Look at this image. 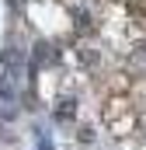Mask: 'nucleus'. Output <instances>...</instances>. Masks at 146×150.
Masks as SVG:
<instances>
[{"label": "nucleus", "instance_id": "1", "mask_svg": "<svg viewBox=\"0 0 146 150\" xmlns=\"http://www.w3.org/2000/svg\"><path fill=\"white\" fill-rule=\"evenodd\" d=\"M25 87V49L7 45L0 52V98H18Z\"/></svg>", "mask_w": 146, "mask_h": 150}, {"label": "nucleus", "instance_id": "2", "mask_svg": "<svg viewBox=\"0 0 146 150\" xmlns=\"http://www.w3.org/2000/svg\"><path fill=\"white\" fill-rule=\"evenodd\" d=\"M132 11L136 14H146V0H132Z\"/></svg>", "mask_w": 146, "mask_h": 150}, {"label": "nucleus", "instance_id": "3", "mask_svg": "<svg viewBox=\"0 0 146 150\" xmlns=\"http://www.w3.org/2000/svg\"><path fill=\"white\" fill-rule=\"evenodd\" d=\"M136 59H139V63H143V67H146V42H143V45H139V49H136Z\"/></svg>", "mask_w": 146, "mask_h": 150}]
</instances>
